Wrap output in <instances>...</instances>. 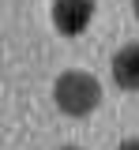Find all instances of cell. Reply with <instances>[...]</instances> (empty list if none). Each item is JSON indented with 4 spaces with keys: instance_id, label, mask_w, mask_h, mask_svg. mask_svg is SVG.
Segmentation results:
<instances>
[{
    "instance_id": "obj_1",
    "label": "cell",
    "mask_w": 139,
    "mask_h": 150,
    "mask_svg": "<svg viewBox=\"0 0 139 150\" xmlns=\"http://www.w3.org/2000/svg\"><path fill=\"white\" fill-rule=\"evenodd\" d=\"M53 101L64 116H90L101 105V83L90 71H64L53 83Z\"/></svg>"
},
{
    "instance_id": "obj_2",
    "label": "cell",
    "mask_w": 139,
    "mask_h": 150,
    "mask_svg": "<svg viewBox=\"0 0 139 150\" xmlns=\"http://www.w3.org/2000/svg\"><path fill=\"white\" fill-rule=\"evenodd\" d=\"M94 11H98L94 0H53L49 19H53V26H57L64 38H79L83 30L90 26Z\"/></svg>"
},
{
    "instance_id": "obj_3",
    "label": "cell",
    "mask_w": 139,
    "mask_h": 150,
    "mask_svg": "<svg viewBox=\"0 0 139 150\" xmlns=\"http://www.w3.org/2000/svg\"><path fill=\"white\" fill-rule=\"evenodd\" d=\"M113 83L120 90H132V94L139 90V41L117 49V56H113Z\"/></svg>"
},
{
    "instance_id": "obj_4",
    "label": "cell",
    "mask_w": 139,
    "mask_h": 150,
    "mask_svg": "<svg viewBox=\"0 0 139 150\" xmlns=\"http://www.w3.org/2000/svg\"><path fill=\"white\" fill-rule=\"evenodd\" d=\"M117 150H139V139H124V143H120Z\"/></svg>"
},
{
    "instance_id": "obj_5",
    "label": "cell",
    "mask_w": 139,
    "mask_h": 150,
    "mask_svg": "<svg viewBox=\"0 0 139 150\" xmlns=\"http://www.w3.org/2000/svg\"><path fill=\"white\" fill-rule=\"evenodd\" d=\"M132 11H135V19H139V0H132Z\"/></svg>"
},
{
    "instance_id": "obj_6",
    "label": "cell",
    "mask_w": 139,
    "mask_h": 150,
    "mask_svg": "<svg viewBox=\"0 0 139 150\" xmlns=\"http://www.w3.org/2000/svg\"><path fill=\"white\" fill-rule=\"evenodd\" d=\"M60 150H79V146H60Z\"/></svg>"
}]
</instances>
